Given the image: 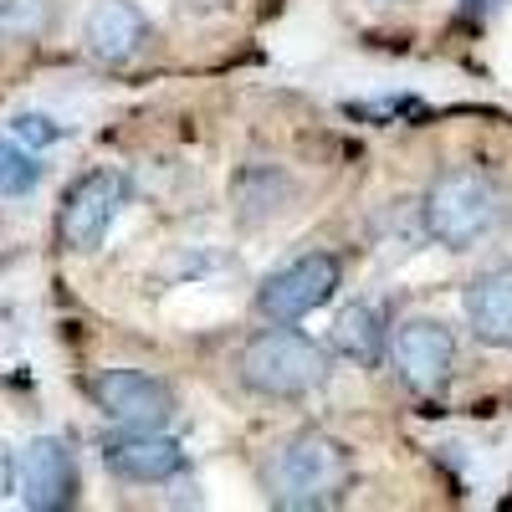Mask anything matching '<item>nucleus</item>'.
<instances>
[{
	"label": "nucleus",
	"mask_w": 512,
	"mask_h": 512,
	"mask_svg": "<svg viewBox=\"0 0 512 512\" xmlns=\"http://www.w3.org/2000/svg\"><path fill=\"white\" fill-rule=\"evenodd\" d=\"M262 482H267L272 507L323 512V507H338L349 497L354 456L328 431H297V436L272 446V456L262 461Z\"/></svg>",
	"instance_id": "1"
},
{
	"label": "nucleus",
	"mask_w": 512,
	"mask_h": 512,
	"mask_svg": "<svg viewBox=\"0 0 512 512\" xmlns=\"http://www.w3.org/2000/svg\"><path fill=\"white\" fill-rule=\"evenodd\" d=\"M425 236L446 251H472L502 226V190L482 169H441L420 200Z\"/></svg>",
	"instance_id": "2"
},
{
	"label": "nucleus",
	"mask_w": 512,
	"mask_h": 512,
	"mask_svg": "<svg viewBox=\"0 0 512 512\" xmlns=\"http://www.w3.org/2000/svg\"><path fill=\"white\" fill-rule=\"evenodd\" d=\"M236 369H241V384L256 395L303 400L328 379V349L313 344V338L297 333V328H267V333L246 338Z\"/></svg>",
	"instance_id": "3"
},
{
	"label": "nucleus",
	"mask_w": 512,
	"mask_h": 512,
	"mask_svg": "<svg viewBox=\"0 0 512 512\" xmlns=\"http://www.w3.org/2000/svg\"><path fill=\"white\" fill-rule=\"evenodd\" d=\"M338 282H344V267H338L333 251H303L297 262L277 267L256 287V313L267 323H303L338 292Z\"/></svg>",
	"instance_id": "4"
},
{
	"label": "nucleus",
	"mask_w": 512,
	"mask_h": 512,
	"mask_svg": "<svg viewBox=\"0 0 512 512\" xmlns=\"http://www.w3.org/2000/svg\"><path fill=\"white\" fill-rule=\"evenodd\" d=\"M88 390L93 405L123 431H164L175 420V390L144 369H103Z\"/></svg>",
	"instance_id": "5"
},
{
	"label": "nucleus",
	"mask_w": 512,
	"mask_h": 512,
	"mask_svg": "<svg viewBox=\"0 0 512 512\" xmlns=\"http://www.w3.org/2000/svg\"><path fill=\"white\" fill-rule=\"evenodd\" d=\"M128 205V180L113 175V169H93L82 175L67 200H62V216H57V236L67 251H98L103 236L113 231V221L123 216Z\"/></svg>",
	"instance_id": "6"
},
{
	"label": "nucleus",
	"mask_w": 512,
	"mask_h": 512,
	"mask_svg": "<svg viewBox=\"0 0 512 512\" xmlns=\"http://www.w3.org/2000/svg\"><path fill=\"white\" fill-rule=\"evenodd\" d=\"M390 354L410 390L436 395L451 384V369H456V333L436 318H405L390 333Z\"/></svg>",
	"instance_id": "7"
},
{
	"label": "nucleus",
	"mask_w": 512,
	"mask_h": 512,
	"mask_svg": "<svg viewBox=\"0 0 512 512\" xmlns=\"http://www.w3.org/2000/svg\"><path fill=\"white\" fill-rule=\"evenodd\" d=\"M103 466L128 487H159L185 472V451L180 441H169L159 431H123L103 441Z\"/></svg>",
	"instance_id": "8"
},
{
	"label": "nucleus",
	"mask_w": 512,
	"mask_h": 512,
	"mask_svg": "<svg viewBox=\"0 0 512 512\" xmlns=\"http://www.w3.org/2000/svg\"><path fill=\"white\" fill-rule=\"evenodd\" d=\"M21 466V502L31 512H62L77 502V461L67 451V441L57 436H41L26 446Z\"/></svg>",
	"instance_id": "9"
},
{
	"label": "nucleus",
	"mask_w": 512,
	"mask_h": 512,
	"mask_svg": "<svg viewBox=\"0 0 512 512\" xmlns=\"http://www.w3.org/2000/svg\"><path fill=\"white\" fill-rule=\"evenodd\" d=\"M149 41V16L134 6V0H98L82 21V47H88L93 62L103 67H123L144 52Z\"/></svg>",
	"instance_id": "10"
},
{
	"label": "nucleus",
	"mask_w": 512,
	"mask_h": 512,
	"mask_svg": "<svg viewBox=\"0 0 512 512\" xmlns=\"http://www.w3.org/2000/svg\"><path fill=\"white\" fill-rule=\"evenodd\" d=\"M466 328L477 344L512 354V262L487 267L466 282Z\"/></svg>",
	"instance_id": "11"
},
{
	"label": "nucleus",
	"mask_w": 512,
	"mask_h": 512,
	"mask_svg": "<svg viewBox=\"0 0 512 512\" xmlns=\"http://www.w3.org/2000/svg\"><path fill=\"white\" fill-rule=\"evenodd\" d=\"M333 354L349 364H379L384 354V313L374 303H344L333 318Z\"/></svg>",
	"instance_id": "12"
},
{
	"label": "nucleus",
	"mask_w": 512,
	"mask_h": 512,
	"mask_svg": "<svg viewBox=\"0 0 512 512\" xmlns=\"http://www.w3.org/2000/svg\"><path fill=\"white\" fill-rule=\"evenodd\" d=\"M52 26V0H0V31L6 36H41Z\"/></svg>",
	"instance_id": "13"
},
{
	"label": "nucleus",
	"mask_w": 512,
	"mask_h": 512,
	"mask_svg": "<svg viewBox=\"0 0 512 512\" xmlns=\"http://www.w3.org/2000/svg\"><path fill=\"white\" fill-rule=\"evenodd\" d=\"M36 159L26 154V149H16V144H0V195H26L31 185H36Z\"/></svg>",
	"instance_id": "14"
},
{
	"label": "nucleus",
	"mask_w": 512,
	"mask_h": 512,
	"mask_svg": "<svg viewBox=\"0 0 512 512\" xmlns=\"http://www.w3.org/2000/svg\"><path fill=\"white\" fill-rule=\"evenodd\" d=\"M11 128H16V139H26V144H57L62 139V128L52 118H41V113H21Z\"/></svg>",
	"instance_id": "15"
},
{
	"label": "nucleus",
	"mask_w": 512,
	"mask_h": 512,
	"mask_svg": "<svg viewBox=\"0 0 512 512\" xmlns=\"http://www.w3.org/2000/svg\"><path fill=\"white\" fill-rule=\"evenodd\" d=\"M21 482V466H16V456L0 446V497H11V487Z\"/></svg>",
	"instance_id": "16"
}]
</instances>
